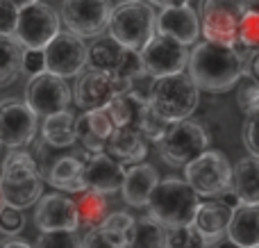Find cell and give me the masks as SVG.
Returning a JSON list of instances; mask_svg holds the SVG:
<instances>
[{"mask_svg":"<svg viewBox=\"0 0 259 248\" xmlns=\"http://www.w3.org/2000/svg\"><path fill=\"white\" fill-rule=\"evenodd\" d=\"M187 68L193 85L202 91H211V94H223V91L237 87V82L246 73V64L237 48L219 46L211 41L193 44Z\"/></svg>","mask_w":259,"mask_h":248,"instance_id":"cell-1","label":"cell"},{"mask_svg":"<svg viewBox=\"0 0 259 248\" xmlns=\"http://www.w3.org/2000/svg\"><path fill=\"white\" fill-rule=\"evenodd\" d=\"M107 30L121 48L141 53L157 36V14L146 0H123L112 7Z\"/></svg>","mask_w":259,"mask_h":248,"instance_id":"cell-2","label":"cell"},{"mask_svg":"<svg viewBox=\"0 0 259 248\" xmlns=\"http://www.w3.org/2000/svg\"><path fill=\"white\" fill-rule=\"evenodd\" d=\"M44 178L34 164L32 153L25 150H9L3 162V178H0V196L9 208L25 210L41 198Z\"/></svg>","mask_w":259,"mask_h":248,"instance_id":"cell-3","label":"cell"},{"mask_svg":"<svg viewBox=\"0 0 259 248\" xmlns=\"http://www.w3.org/2000/svg\"><path fill=\"white\" fill-rule=\"evenodd\" d=\"M200 203V196L184 180L168 178V180H159V185L152 191L148 200V212H150L148 217H152L166 230L191 226Z\"/></svg>","mask_w":259,"mask_h":248,"instance_id":"cell-4","label":"cell"},{"mask_svg":"<svg viewBox=\"0 0 259 248\" xmlns=\"http://www.w3.org/2000/svg\"><path fill=\"white\" fill-rule=\"evenodd\" d=\"M198 91L200 89L193 85L189 73L159 77L155 85L150 107L168 123L187 121L198 107Z\"/></svg>","mask_w":259,"mask_h":248,"instance_id":"cell-5","label":"cell"},{"mask_svg":"<svg viewBox=\"0 0 259 248\" xmlns=\"http://www.w3.org/2000/svg\"><path fill=\"white\" fill-rule=\"evenodd\" d=\"M243 0H202L200 3V34L205 41L228 48H237L241 18L246 16Z\"/></svg>","mask_w":259,"mask_h":248,"instance_id":"cell-6","label":"cell"},{"mask_svg":"<svg viewBox=\"0 0 259 248\" xmlns=\"http://www.w3.org/2000/svg\"><path fill=\"white\" fill-rule=\"evenodd\" d=\"M159 155L170 167H187L205 150H209V135L196 121H178L170 123L166 135L157 141Z\"/></svg>","mask_w":259,"mask_h":248,"instance_id":"cell-7","label":"cell"},{"mask_svg":"<svg viewBox=\"0 0 259 248\" xmlns=\"http://www.w3.org/2000/svg\"><path fill=\"white\" fill-rule=\"evenodd\" d=\"M184 182L200 198H219L232 187V167L221 150H205L184 167Z\"/></svg>","mask_w":259,"mask_h":248,"instance_id":"cell-8","label":"cell"},{"mask_svg":"<svg viewBox=\"0 0 259 248\" xmlns=\"http://www.w3.org/2000/svg\"><path fill=\"white\" fill-rule=\"evenodd\" d=\"M59 34V16L50 5L34 3L30 7L18 9L14 36L23 48L44 50Z\"/></svg>","mask_w":259,"mask_h":248,"instance_id":"cell-9","label":"cell"},{"mask_svg":"<svg viewBox=\"0 0 259 248\" xmlns=\"http://www.w3.org/2000/svg\"><path fill=\"white\" fill-rule=\"evenodd\" d=\"M87 53H89V48L84 46V41H82L80 36H75L68 30L66 32L59 30V34L44 48L46 71L62 77V80L75 77L84 71Z\"/></svg>","mask_w":259,"mask_h":248,"instance_id":"cell-10","label":"cell"},{"mask_svg":"<svg viewBox=\"0 0 259 248\" xmlns=\"http://www.w3.org/2000/svg\"><path fill=\"white\" fill-rule=\"evenodd\" d=\"M109 0H62V21L75 36H98L107 30Z\"/></svg>","mask_w":259,"mask_h":248,"instance_id":"cell-11","label":"cell"},{"mask_svg":"<svg viewBox=\"0 0 259 248\" xmlns=\"http://www.w3.org/2000/svg\"><path fill=\"white\" fill-rule=\"evenodd\" d=\"M71 103V91L62 77L53 73H41L36 77H30L25 87V105L36 116H53V114L66 112Z\"/></svg>","mask_w":259,"mask_h":248,"instance_id":"cell-12","label":"cell"},{"mask_svg":"<svg viewBox=\"0 0 259 248\" xmlns=\"http://www.w3.org/2000/svg\"><path fill=\"white\" fill-rule=\"evenodd\" d=\"M36 114L21 100L7 98L0 103V144L21 150L36 137Z\"/></svg>","mask_w":259,"mask_h":248,"instance_id":"cell-13","label":"cell"},{"mask_svg":"<svg viewBox=\"0 0 259 248\" xmlns=\"http://www.w3.org/2000/svg\"><path fill=\"white\" fill-rule=\"evenodd\" d=\"M139 55H141L143 71L150 73L155 80L175 75V73H184L187 62H189L187 46L178 44V41L168 39V36H161V34H157Z\"/></svg>","mask_w":259,"mask_h":248,"instance_id":"cell-14","label":"cell"},{"mask_svg":"<svg viewBox=\"0 0 259 248\" xmlns=\"http://www.w3.org/2000/svg\"><path fill=\"white\" fill-rule=\"evenodd\" d=\"M84 187L94 189L103 196L116 194L121 191L123 180H125V171L121 162L109 157L107 153H84Z\"/></svg>","mask_w":259,"mask_h":248,"instance_id":"cell-15","label":"cell"},{"mask_svg":"<svg viewBox=\"0 0 259 248\" xmlns=\"http://www.w3.org/2000/svg\"><path fill=\"white\" fill-rule=\"evenodd\" d=\"M34 221L41 232H55V230L75 232L80 228L75 203H73V198H68L64 194L41 196L34 212Z\"/></svg>","mask_w":259,"mask_h":248,"instance_id":"cell-16","label":"cell"},{"mask_svg":"<svg viewBox=\"0 0 259 248\" xmlns=\"http://www.w3.org/2000/svg\"><path fill=\"white\" fill-rule=\"evenodd\" d=\"M157 34L168 36L182 46H193L200 36V21L198 14L189 5L184 7H168L157 14Z\"/></svg>","mask_w":259,"mask_h":248,"instance_id":"cell-17","label":"cell"},{"mask_svg":"<svg viewBox=\"0 0 259 248\" xmlns=\"http://www.w3.org/2000/svg\"><path fill=\"white\" fill-rule=\"evenodd\" d=\"M116 96L114 91L112 75L100 71H87L77 77L75 91H73V100L80 109L84 112H94V109H105L109 100Z\"/></svg>","mask_w":259,"mask_h":248,"instance_id":"cell-18","label":"cell"},{"mask_svg":"<svg viewBox=\"0 0 259 248\" xmlns=\"http://www.w3.org/2000/svg\"><path fill=\"white\" fill-rule=\"evenodd\" d=\"M114 130L116 128L107 109H94V112H84L82 116H75V135L87 153H105V146Z\"/></svg>","mask_w":259,"mask_h":248,"instance_id":"cell-19","label":"cell"},{"mask_svg":"<svg viewBox=\"0 0 259 248\" xmlns=\"http://www.w3.org/2000/svg\"><path fill=\"white\" fill-rule=\"evenodd\" d=\"M159 185V176H157L155 167L150 164H134L125 171V180H123L121 194L123 200L132 208H148L155 187Z\"/></svg>","mask_w":259,"mask_h":248,"instance_id":"cell-20","label":"cell"},{"mask_svg":"<svg viewBox=\"0 0 259 248\" xmlns=\"http://www.w3.org/2000/svg\"><path fill=\"white\" fill-rule=\"evenodd\" d=\"M232 214H234V210H230L228 205H223L221 200L211 198V200L200 203V208H198V212H196V219H193V226H196L198 232L207 239V244H211V241H219L223 235H228Z\"/></svg>","mask_w":259,"mask_h":248,"instance_id":"cell-21","label":"cell"},{"mask_svg":"<svg viewBox=\"0 0 259 248\" xmlns=\"http://www.w3.org/2000/svg\"><path fill=\"white\" fill-rule=\"evenodd\" d=\"M105 153L116 162H121L123 167L125 164H130V167L141 164L148 155L146 137L139 130H114V135L109 137L107 146H105Z\"/></svg>","mask_w":259,"mask_h":248,"instance_id":"cell-22","label":"cell"},{"mask_svg":"<svg viewBox=\"0 0 259 248\" xmlns=\"http://www.w3.org/2000/svg\"><path fill=\"white\" fill-rule=\"evenodd\" d=\"M228 239L241 248H259V205L241 203L234 210Z\"/></svg>","mask_w":259,"mask_h":248,"instance_id":"cell-23","label":"cell"},{"mask_svg":"<svg viewBox=\"0 0 259 248\" xmlns=\"http://www.w3.org/2000/svg\"><path fill=\"white\" fill-rule=\"evenodd\" d=\"M50 187H55L57 191H68V194H80L84 191V164L80 157H59L55 159L53 169L48 171V176L44 178Z\"/></svg>","mask_w":259,"mask_h":248,"instance_id":"cell-24","label":"cell"},{"mask_svg":"<svg viewBox=\"0 0 259 248\" xmlns=\"http://www.w3.org/2000/svg\"><path fill=\"white\" fill-rule=\"evenodd\" d=\"M232 189L241 198V203L259 205V159H239L232 169Z\"/></svg>","mask_w":259,"mask_h":248,"instance_id":"cell-25","label":"cell"},{"mask_svg":"<svg viewBox=\"0 0 259 248\" xmlns=\"http://www.w3.org/2000/svg\"><path fill=\"white\" fill-rule=\"evenodd\" d=\"M41 139L46 141L53 148H68L77 141L75 135V116L71 112H59L53 114L44 121V128H41Z\"/></svg>","mask_w":259,"mask_h":248,"instance_id":"cell-26","label":"cell"},{"mask_svg":"<svg viewBox=\"0 0 259 248\" xmlns=\"http://www.w3.org/2000/svg\"><path fill=\"white\" fill-rule=\"evenodd\" d=\"M105 109H107L116 130H139V123H141L146 105H141L139 100H134L127 94H118L109 100V105Z\"/></svg>","mask_w":259,"mask_h":248,"instance_id":"cell-27","label":"cell"},{"mask_svg":"<svg viewBox=\"0 0 259 248\" xmlns=\"http://www.w3.org/2000/svg\"><path fill=\"white\" fill-rule=\"evenodd\" d=\"M73 203H75L80 226L89 228V230L100 228L103 221L107 219V200H105V196L98 194V191H94V189L80 191V194H75Z\"/></svg>","mask_w":259,"mask_h":248,"instance_id":"cell-28","label":"cell"},{"mask_svg":"<svg viewBox=\"0 0 259 248\" xmlns=\"http://www.w3.org/2000/svg\"><path fill=\"white\" fill-rule=\"evenodd\" d=\"M123 53H125V48H121V46L114 39H109V36L107 39H98L89 48V53H87V64L91 66V71H100V73L112 75V73L116 71V66L121 64Z\"/></svg>","mask_w":259,"mask_h":248,"instance_id":"cell-29","label":"cell"},{"mask_svg":"<svg viewBox=\"0 0 259 248\" xmlns=\"http://www.w3.org/2000/svg\"><path fill=\"white\" fill-rule=\"evenodd\" d=\"M23 46L14 34H0V87H7L21 75Z\"/></svg>","mask_w":259,"mask_h":248,"instance_id":"cell-30","label":"cell"},{"mask_svg":"<svg viewBox=\"0 0 259 248\" xmlns=\"http://www.w3.org/2000/svg\"><path fill=\"white\" fill-rule=\"evenodd\" d=\"M125 248H166V228L159 226L152 217L134 219Z\"/></svg>","mask_w":259,"mask_h":248,"instance_id":"cell-31","label":"cell"},{"mask_svg":"<svg viewBox=\"0 0 259 248\" xmlns=\"http://www.w3.org/2000/svg\"><path fill=\"white\" fill-rule=\"evenodd\" d=\"M132 228H134V217L132 214L114 212V214H107V219L103 221L100 230H103V235L107 237L112 244H116L118 248H125Z\"/></svg>","mask_w":259,"mask_h":248,"instance_id":"cell-32","label":"cell"},{"mask_svg":"<svg viewBox=\"0 0 259 248\" xmlns=\"http://www.w3.org/2000/svg\"><path fill=\"white\" fill-rule=\"evenodd\" d=\"M239 48L250 55L259 53V14L246 12V16L241 18L239 36H237V50Z\"/></svg>","mask_w":259,"mask_h":248,"instance_id":"cell-33","label":"cell"},{"mask_svg":"<svg viewBox=\"0 0 259 248\" xmlns=\"http://www.w3.org/2000/svg\"><path fill=\"white\" fill-rule=\"evenodd\" d=\"M166 248H209V244L191 223V226L166 230Z\"/></svg>","mask_w":259,"mask_h":248,"instance_id":"cell-34","label":"cell"},{"mask_svg":"<svg viewBox=\"0 0 259 248\" xmlns=\"http://www.w3.org/2000/svg\"><path fill=\"white\" fill-rule=\"evenodd\" d=\"M237 103L246 114L259 109V80L250 71L243 73L241 80L237 82Z\"/></svg>","mask_w":259,"mask_h":248,"instance_id":"cell-35","label":"cell"},{"mask_svg":"<svg viewBox=\"0 0 259 248\" xmlns=\"http://www.w3.org/2000/svg\"><path fill=\"white\" fill-rule=\"evenodd\" d=\"M168 128H170V123L166 121V118H161L159 114L150 107V105H146L143 116H141V123H139V132H141L146 139H150V141H155V144H157V141L166 135V130H168Z\"/></svg>","mask_w":259,"mask_h":248,"instance_id":"cell-36","label":"cell"},{"mask_svg":"<svg viewBox=\"0 0 259 248\" xmlns=\"http://www.w3.org/2000/svg\"><path fill=\"white\" fill-rule=\"evenodd\" d=\"M155 85L157 80L146 71H139L132 80L127 82V96H132L134 100H139L141 105H150L152 100V94H155Z\"/></svg>","mask_w":259,"mask_h":248,"instance_id":"cell-37","label":"cell"},{"mask_svg":"<svg viewBox=\"0 0 259 248\" xmlns=\"http://www.w3.org/2000/svg\"><path fill=\"white\" fill-rule=\"evenodd\" d=\"M34 248H82V239L77 237V232L71 230L41 232Z\"/></svg>","mask_w":259,"mask_h":248,"instance_id":"cell-38","label":"cell"},{"mask_svg":"<svg viewBox=\"0 0 259 248\" xmlns=\"http://www.w3.org/2000/svg\"><path fill=\"white\" fill-rule=\"evenodd\" d=\"M241 137H243V146H246V150L255 159H259V109H252V112L246 114Z\"/></svg>","mask_w":259,"mask_h":248,"instance_id":"cell-39","label":"cell"},{"mask_svg":"<svg viewBox=\"0 0 259 248\" xmlns=\"http://www.w3.org/2000/svg\"><path fill=\"white\" fill-rule=\"evenodd\" d=\"M25 226V217H23V210L16 208H9L5 205L0 210V232L3 235H18Z\"/></svg>","mask_w":259,"mask_h":248,"instance_id":"cell-40","label":"cell"},{"mask_svg":"<svg viewBox=\"0 0 259 248\" xmlns=\"http://www.w3.org/2000/svg\"><path fill=\"white\" fill-rule=\"evenodd\" d=\"M21 73H25L27 77H36V75H41V73H46V55H44V50L23 48Z\"/></svg>","mask_w":259,"mask_h":248,"instance_id":"cell-41","label":"cell"},{"mask_svg":"<svg viewBox=\"0 0 259 248\" xmlns=\"http://www.w3.org/2000/svg\"><path fill=\"white\" fill-rule=\"evenodd\" d=\"M18 9L12 0H0V34H14Z\"/></svg>","mask_w":259,"mask_h":248,"instance_id":"cell-42","label":"cell"},{"mask_svg":"<svg viewBox=\"0 0 259 248\" xmlns=\"http://www.w3.org/2000/svg\"><path fill=\"white\" fill-rule=\"evenodd\" d=\"M82 248H118V246L112 244V241L103 235L100 228H94V230H89V235L82 239Z\"/></svg>","mask_w":259,"mask_h":248,"instance_id":"cell-43","label":"cell"},{"mask_svg":"<svg viewBox=\"0 0 259 248\" xmlns=\"http://www.w3.org/2000/svg\"><path fill=\"white\" fill-rule=\"evenodd\" d=\"M216 200H221V203H223V205H228L230 210H237L239 205H241V198H239V196H237V191H234L232 187H230V189L225 191V194H221Z\"/></svg>","mask_w":259,"mask_h":248,"instance_id":"cell-44","label":"cell"},{"mask_svg":"<svg viewBox=\"0 0 259 248\" xmlns=\"http://www.w3.org/2000/svg\"><path fill=\"white\" fill-rule=\"evenodd\" d=\"M148 5H155V7H161V9H168V7H184L189 5L191 0H146Z\"/></svg>","mask_w":259,"mask_h":248,"instance_id":"cell-45","label":"cell"},{"mask_svg":"<svg viewBox=\"0 0 259 248\" xmlns=\"http://www.w3.org/2000/svg\"><path fill=\"white\" fill-rule=\"evenodd\" d=\"M0 248H34V246H30L27 241H23V239H7V241L0 244Z\"/></svg>","mask_w":259,"mask_h":248,"instance_id":"cell-46","label":"cell"},{"mask_svg":"<svg viewBox=\"0 0 259 248\" xmlns=\"http://www.w3.org/2000/svg\"><path fill=\"white\" fill-rule=\"evenodd\" d=\"M250 73L259 80V53L252 55V59H250Z\"/></svg>","mask_w":259,"mask_h":248,"instance_id":"cell-47","label":"cell"},{"mask_svg":"<svg viewBox=\"0 0 259 248\" xmlns=\"http://www.w3.org/2000/svg\"><path fill=\"white\" fill-rule=\"evenodd\" d=\"M243 5H246L248 12H255V14H259V0H243Z\"/></svg>","mask_w":259,"mask_h":248,"instance_id":"cell-48","label":"cell"},{"mask_svg":"<svg viewBox=\"0 0 259 248\" xmlns=\"http://www.w3.org/2000/svg\"><path fill=\"white\" fill-rule=\"evenodd\" d=\"M216 248H241V246H237L234 241H230V239H219L216 241Z\"/></svg>","mask_w":259,"mask_h":248,"instance_id":"cell-49","label":"cell"},{"mask_svg":"<svg viewBox=\"0 0 259 248\" xmlns=\"http://www.w3.org/2000/svg\"><path fill=\"white\" fill-rule=\"evenodd\" d=\"M5 208V203H3V196H0V210H3Z\"/></svg>","mask_w":259,"mask_h":248,"instance_id":"cell-50","label":"cell"},{"mask_svg":"<svg viewBox=\"0 0 259 248\" xmlns=\"http://www.w3.org/2000/svg\"><path fill=\"white\" fill-rule=\"evenodd\" d=\"M0 178H3V162H0Z\"/></svg>","mask_w":259,"mask_h":248,"instance_id":"cell-51","label":"cell"}]
</instances>
